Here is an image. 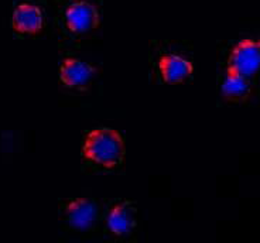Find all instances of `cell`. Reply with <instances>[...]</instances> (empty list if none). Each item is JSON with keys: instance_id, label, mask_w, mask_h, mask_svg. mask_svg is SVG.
I'll list each match as a JSON object with an SVG mask.
<instances>
[{"instance_id": "cell-5", "label": "cell", "mask_w": 260, "mask_h": 243, "mask_svg": "<svg viewBox=\"0 0 260 243\" xmlns=\"http://www.w3.org/2000/svg\"><path fill=\"white\" fill-rule=\"evenodd\" d=\"M65 218L71 228L78 230H88L93 226L98 218V208L89 199L79 198L71 201L65 208Z\"/></svg>"}, {"instance_id": "cell-11", "label": "cell", "mask_w": 260, "mask_h": 243, "mask_svg": "<svg viewBox=\"0 0 260 243\" xmlns=\"http://www.w3.org/2000/svg\"><path fill=\"white\" fill-rule=\"evenodd\" d=\"M79 2H81V0H79Z\"/></svg>"}, {"instance_id": "cell-7", "label": "cell", "mask_w": 260, "mask_h": 243, "mask_svg": "<svg viewBox=\"0 0 260 243\" xmlns=\"http://www.w3.org/2000/svg\"><path fill=\"white\" fill-rule=\"evenodd\" d=\"M158 71L161 78L169 84H180L191 77L194 66L188 59L180 55H164L158 62Z\"/></svg>"}, {"instance_id": "cell-8", "label": "cell", "mask_w": 260, "mask_h": 243, "mask_svg": "<svg viewBox=\"0 0 260 243\" xmlns=\"http://www.w3.org/2000/svg\"><path fill=\"white\" fill-rule=\"evenodd\" d=\"M136 210L129 202L113 206L108 215V228L113 235L123 236L136 228Z\"/></svg>"}, {"instance_id": "cell-10", "label": "cell", "mask_w": 260, "mask_h": 243, "mask_svg": "<svg viewBox=\"0 0 260 243\" xmlns=\"http://www.w3.org/2000/svg\"><path fill=\"white\" fill-rule=\"evenodd\" d=\"M259 47H260V41H259Z\"/></svg>"}, {"instance_id": "cell-3", "label": "cell", "mask_w": 260, "mask_h": 243, "mask_svg": "<svg viewBox=\"0 0 260 243\" xmlns=\"http://www.w3.org/2000/svg\"><path fill=\"white\" fill-rule=\"evenodd\" d=\"M65 23L72 33H88L99 24V13L96 7L92 6L91 3L81 0L67 9Z\"/></svg>"}, {"instance_id": "cell-6", "label": "cell", "mask_w": 260, "mask_h": 243, "mask_svg": "<svg viewBox=\"0 0 260 243\" xmlns=\"http://www.w3.org/2000/svg\"><path fill=\"white\" fill-rule=\"evenodd\" d=\"M95 68L78 58H65L59 66V81L68 88H75L89 82Z\"/></svg>"}, {"instance_id": "cell-9", "label": "cell", "mask_w": 260, "mask_h": 243, "mask_svg": "<svg viewBox=\"0 0 260 243\" xmlns=\"http://www.w3.org/2000/svg\"><path fill=\"white\" fill-rule=\"evenodd\" d=\"M250 85H249V78L242 75V74L228 70L226 75L222 82V92L229 99L245 98L249 93Z\"/></svg>"}, {"instance_id": "cell-4", "label": "cell", "mask_w": 260, "mask_h": 243, "mask_svg": "<svg viewBox=\"0 0 260 243\" xmlns=\"http://www.w3.org/2000/svg\"><path fill=\"white\" fill-rule=\"evenodd\" d=\"M44 24L41 9L32 3H20L12 16V26L20 34H37Z\"/></svg>"}, {"instance_id": "cell-1", "label": "cell", "mask_w": 260, "mask_h": 243, "mask_svg": "<svg viewBox=\"0 0 260 243\" xmlns=\"http://www.w3.org/2000/svg\"><path fill=\"white\" fill-rule=\"evenodd\" d=\"M82 154L91 163L104 168H113L123 161V138L111 127H98L85 138Z\"/></svg>"}, {"instance_id": "cell-2", "label": "cell", "mask_w": 260, "mask_h": 243, "mask_svg": "<svg viewBox=\"0 0 260 243\" xmlns=\"http://www.w3.org/2000/svg\"><path fill=\"white\" fill-rule=\"evenodd\" d=\"M228 70L250 78L260 70V47L259 43L252 40H242L234 47L228 61Z\"/></svg>"}]
</instances>
